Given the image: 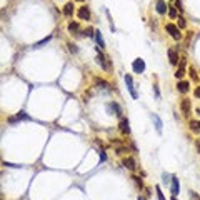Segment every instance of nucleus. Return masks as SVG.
<instances>
[{"mask_svg": "<svg viewBox=\"0 0 200 200\" xmlns=\"http://www.w3.org/2000/svg\"><path fill=\"white\" fill-rule=\"evenodd\" d=\"M165 29H167V32H168V34H170L172 37L175 38V40H180V38H182V34H180V30L177 29L174 23H167Z\"/></svg>", "mask_w": 200, "mask_h": 200, "instance_id": "nucleus-1", "label": "nucleus"}, {"mask_svg": "<svg viewBox=\"0 0 200 200\" xmlns=\"http://www.w3.org/2000/svg\"><path fill=\"white\" fill-rule=\"evenodd\" d=\"M107 112H108L110 115H117V117H120V114H122V110H120L119 103H115V102L107 103Z\"/></svg>", "mask_w": 200, "mask_h": 200, "instance_id": "nucleus-2", "label": "nucleus"}, {"mask_svg": "<svg viewBox=\"0 0 200 200\" xmlns=\"http://www.w3.org/2000/svg\"><path fill=\"white\" fill-rule=\"evenodd\" d=\"M97 62H98V65L103 68V70H108L110 68V65H108V62H107V59H105V55H103L102 52L97 48Z\"/></svg>", "mask_w": 200, "mask_h": 200, "instance_id": "nucleus-3", "label": "nucleus"}, {"mask_svg": "<svg viewBox=\"0 0 200 200\" xmlns=\"http://www.w3.org/2000/svg\"><path fill=\"white\" fill-rule=\"evenodd\" d=\"M132 68H133V72H135V73H142V72L145 70V62H144L142 59H137V60H133Z\"/></svg>", "mask_w": 200, "mask_h": 200, "instance_id": "nucleus-4", "label": "nucleus"}, {"mask_svg": "<svg viewBox=\"0 0 200 200\" xmlns=\"http://www.w3.org/2000/svg\"><path fill=\"white\" fill-rule=\"evenodd\" d=\"M125 84H127V89H128V92H130V95H132L133 98L138 97V94H137L135 89H133V82H132V77L130 75H125Z\"/></svg>", "mask_w": 200, "mask_h": 200, "instance_id": "nucleus-5", "label": "nucleus"}, {"mask_svg": "<svg viewBox=\"0 0 200 200\" xmlns=\"http://www.w3.org/2000/svg\"><path fill=\"white\" fill-rule=\"evenodd\" d=\"M77 15H78V18H82V20H89L90 18V10L87 9V7H80V9L77 10Z\"/></svg>", "mask_w": 200, "mask_h": 200, "instance_id": "nucleus-6", "label": "nucleus"}, {"mask_svg": "<svg viewBox=\"0 0 200 200\" xmlns=\"http://www.w3.org/2000/svg\"><path fill=\"white\" fill-rule=\"evenodd\" d=\"M180 108H182V112L185 115H188L190 114V100L188 98H183L182 102H180Z\"/></svg>", "mask_w": 200, "mask_h": 200, "instance_id": "nucleus-7", "label": "nucleus"}, {"mask_svg": "<svg viewBox=\"0 0 200 200\" xmlns=\"http://www.w3.org/2000/svg\"><path fill=\"white\" fill-rule=\"evenodd\" d=\"M124 167L125 168H128V170H135V160H133L132 157H127V158H124Z\"/></svg>", "mask_w": 200, "mask_h": 200, "instance_id": "nucleus-8", "label": "nucleus"}, {"mask_svg": "<svg viewBox=\"0 0 200 200\" xmlns=\"http://www.w3.org/2000/svg\"><path fill=\"white\" fill-rule=\"evenodd\" d=\"M168 57H170V64L172 65H177V62H179V55H177V52H175L174 48H170V50H168Z\"/></svg>", "mask_w": 200, "mask_h": 200, "instance_id": "nucleus-9", "label": "nucleus"}, {"mask_svg": "<svg viewBox=\"0 0 200 200\" xmlns=\"http://www.w3.org/2000/svg\"><path fill=\"white\" fill-rule=\"evenodd\" d=\"M120 130L124 133H128L130 132V127H128V120L127 119H122L120 120Z\"/></svg>", "mask_w": 200, "mask_h": 200, "instance_id": "nucleus-10", "label": "nucleus"}, {"mask_svg": "<svg viewBox=\"0 0 200 200\" xmlns=\"http://www.w3.org/2000/svg\"><path fill=\"white\" fill-rule=\"evenodd\" d=\"M157 12L160 13V15H163V13L167 12V5H165L163 0H158V2H157Z\"/></svg>", "mask_w": 200, "mask_h": 200, "instance_id": "nucleus-11", "label": "nucleus"}, {"mask_svg": "<svg viewBox=\"0 0 200 200\" xmlns=\"http://www.w3.org/2000/svg\"><path fill=\"white\" fill-rule=\"evenodd\" d=\"M152 119H153V122H155L157 132H162V120L158 119V115H157V114H153V115H152Z\"/></svg>", "mask_w": 200, "mask_h": 200, "instance_id": "nucleus-12", "label": "nucleus"}, {"mask_svg": "<svg viewBox=\"0 0 200 200\" xmlns=\"http://www.w3.org/2000/svg\"><path fill=\"white\" fill-rule=\"evenodd\" d=\"M177 89H179V92H182V94L188 92V82H179V85H177Z\"/></svg>", "mask_w": 200, "mask_h": 200, "instance_id": "nucleus-13", "label": "nucleus"}, {"mask_svg": "<svg viewBox=\"0 0 200 200\" xmlns=\"http://www.w3.org/2000/svg\"><path fill=\"white\" fill-rule=\"evenodd\" d=\"M179 193V180L177 179H172V195H177Z\"/></svg>", "mask_w": 200, "mask_h": 200, "instance_id": "nucleus-14", "label": "nucleus"}, {"mask_svg": "<svg viewBox=\"0 0 200 200\" xmlns=\"http://www.w3.org/2000/svg\"><path fill=\"white\" fill-rule=\"evenodd\" d=\"M64 13L67 15V17H70V15L73 13V4H72V2H70V4H67L64 7Z\"/></svg>", "mask_w": 200, "mask_h": 200, "instance_id": "nucleus-15", "label": "nucleus"}, {"mask_svg": "<svg viewBox=\"0 0 200 200\" xmlns=\"http://www.w3.org/2000/svg\"><path fill=\"white\" fill-rule=\"evenodd\" d=\"M95 40H97V43L100 45V48L105 47V42H103V37H102V34H100V32H95Z\"/></svg>", "mask_w": 200, "mask_h": 200, "instance_id": "nucleus-16", "label": "nucleus"}, {"mask_svg": "<svg viewBox=\"0 0 200 200\" xmlns=\"http://www.w3.org/2000/svg\"><path fill=\"white\" fill-rule=\"evenodd\" d=\"M190 128L193 130V132L200 133V122H199V120H192V122H190Z\"/></svg>", "mask_w": 200, "mask_h": 200, "instance_id": "nucleus-17", "label": "nucleus"}, {"mask_svg": "<svg viewBox=\"0 0 200 200\" xmlns=\"http://www.w3.org/2000/svg\"><path fill=\"white\" fill-rule=\"evenodd\" d=\"M68 30H70V32H77V30H78V23H77V22H70V23H68Z\"/></svg>", "mask_w": 200, "mask_h": 200, "instance_id": "nucleus-18", "label": "nucleus"}, {"mask_svg": "<svg viewBox=\"0 0 200 200\" xmlns=\"http://www.w3.org/2000/svg\"><path fill=\"white\" fill-rule=\"evenodd\" d=\"M95 82H97V85H100L102 89H108V84H107L105 80H100V78H97Z\"/></svg>", "mask_w": 200, "mask_h": 200, "instance_id": "nucleus-19", "label": "nucleus"}, {"mask_svg": "<svg viewBox=\"0 0 200 200\" xmlns=\"http://www.w3.org/2000/svg\"><path fill=\"white\" fill-rule=\"evenodd\" d=\"M17 119H18V120H20V119H22V120H30V117L25 114V112H20V114H17Z\"/></svg>", "mask_w": 200, "mask_h": 200, "instance_id": "nucleus-20", "label": "nucleus"}, {"mask_svg": "<svg viewBox=\"0 0 200 200\" xmlns=\"http://www.w3.org/2000/svg\"><path fill=\"white\" fill-rule=\"evenodd\" d=\"M190 193V200H200V195L197 193V192H193V190H190L188 192Z\"/></svg>", "mask_w": 200, "mask_h": 200, "instance_id": "nucleus-21", "label": "nucleus"}, {"mask_svg": "<svg viewBox=\"0 0 200 200\" xmlns=\"http://www.w3.org/2000/svg\"><path fill=\"white\" fill-rule=\"evenodd\" d=\"M183 75H185V70H183V67H180L179 70H177V73H175V77H177V78H182Z\"/></svg>", "mask_w": 200, "mask_h": 200, "instance_id": "nucleus-22", "label": "nucleus"}, {"mask_svg": "<svg viewBox=\"0 0 200 200\" xmlns=\"http://www.w3.org/2000/svg\"><path fill=\"white\" fill-rule=\"evenodd\" d=\"M84 35H87V37H95V32H94V29H90V27H89V29L85 30V34H84Z\"/></svg>", "mask_w": 200, "mask_h": 200, "instance_id": "nucleus-23", "label": "nucleus"}, {"mask_svg": "<svg viewBox=\"0 0 200 200\" xmlns=\"http://www.w3.org/2000/svg\"><path fill=\"white\" fill-rule=\"evenodd\" d=\"M155 190H157V197H158V200H165V197H163V193H162V190H160V187H155Z\"/></svg>", "mask_w": 200, "mask_h": 200, "instance_id": "nucleus-24", "label": "nucleus"}, {"mask_svg": "<svg viewBox=\"0 0 200 200\" xmlns=\"http://www.w3.org/2000/svg\"><path fill=\"white\" fill-rule=\"evenodd\" d=\"M68 48H70V52H72V53H77V52H78V48H77L73 43H68Z\"/></svg>", "mask_w": 200, "mask_h": 200, "instance_id": "nucleus-25", "label": "nucleus"}, {"mask_svg": "<svg viewBox=\"0 0 200 200\" xmlns=\"http://www.w3.org/2000/svg\"><path fill=\"white\" fill-rule=\"evenodd\" d=\"M50 38H52V37H50V35H48L47 38H43V40H40V42H38V43H35V47H38V45H42V43H47L48 40H50Z\"/></svg>", "mask_w": 200, "mask_h": 200, "instance_id": "nucleus-26", "label": "nucleus"}, {"mask_svg": "<svg viewBox=\"0 0 200 200\" xmlns=\"http://www.w3.org/2000/svg\"><path fill=\"white\" fill-rule=\"evenodd\" d=\"M133 180H135V183H137V187H144V183H142V180L140 179H138V177H133Z\"/></svg>", "mask_w": 200, "mask_h": 200, "instance_id": "nucleus-27", "label": "nucleus"}, {"mask_svg": "<svg viewBox=\"0 0 200 200\" xmlns=\"http://www.w3.org/2000/svg\"><path fill=\"white\" fill-rule=\"evenodd\" d=\"M168 15H170L172 18H175V17H177V10H175V9H170V10H168Z\"/></svg>", "mask_w": 200, "mask_h": 200, "instance_id": "nucleus-28", "label": "nucleus"}, {"mask_svg": "<svg viewBox=\"0 0 200 200\" xmlns=\"http://www.w3.org/2000/svg\"><path fill=\"white\" fill-rule=\"evenodd\" d=\"M179 27H180V29H183V27H185V20H183L182 17L179 18Z\"/></svg>", "mask_w": 200, "mask_h": 200, "instance_id": "nucleus-29", "label": "nucleus"}, {"mask_svg": "<svg viewBox=\"0 0 200 200\" xmlns=\"http://www.w3.org/2000/svg\"><path fill=\"white\" fill-rule=\"evenodd\" d=\"M175 9H180V10H182V2H180V0H175Z\"/></svg>", "mask_w": 200, "mask_h": 200, "instance_id": "nucleus-30", "label": "nucleus"}, {"mask_svg": "<svg viewBox=\"0 0 200 200\" xmlns=\"http://www.w3.org/2000/svg\"><path fill=\"white\" fill-rule=\"evenodd\" d=\"M105 152H103V150H100V160H102V162H105Z\"/></svg>", "mask_w": 200, "mask_h": 200, "instance_id": "nucleus-31", "label": "nucleus"}, {"mask_svg": "<svg viewBox=\"0 0 200 200\" xmlns=\"http://www.w3.org/2000/svg\"><path fill=\"white\" fill-rule=\"evenodd\" d=\"M190 77L192 78H197V72L193 70V68H190Z\"/></svg>", "mask_w": 200, "mask_h": 200, "instance_id": "nucleus-32", "label": "nucleus"}, {"mask_svg": "<svg viewBox=\"0 0 200 200\" xmlns=\"http://www.w3.org/2000/svg\"><path fill=\"white\" fill-rule=\"evenodd\" d=\"M195 147H197V152L200 153V140H195Z\"/></svg>", "mask_w": 200, "mask_h": 200, "instance_id": "nucleus-33", "label": "nucleus"}, {"mask_svg": "<svg viewBox=\"0 0 200 200\" xmlns=\"http://www.w3.org/2000/svg\"><path fill=\"white\" fill-rule=\"evenodd\" d=\"M195 97L200 98V87H197V89H195Z\"/></svg>", "mask_w": 200, "mask_h": 200, "instance_id": "nucleus-34", "label": "nucleus"}, {"mask_svg": "<svg viewBox=\"0 0 200 200\" xmlns=\"http://www.w3.org/2000/svg\"><path fill=\"white\" fill-rule=\"evenodd\" d=\"M138 200H145V199H144V197H138Z\"/></svg>", "mask_w": 200, "mask_h": 200, "instance_id": "nucleus-35", "label": "nucleus"}, {"mask_svg": "<svg viewBox=\"0 0 200 200\" xmlns=\"http://www.w3.org/2000/svg\"><path fill=\"white\" fill-rule=\"evenodd\" d=\"M197 112H199V114H200V107H199V108H197Z\"/></svg>", "mask_w": 200, "mask_h": 200, "instance_id": "nucleus-36", "label": "nucleus"}, {"mask_svg": "<svg viewBox=\"0 0 200 200\" xmlns=\"http://www.w3.org/2000/svg\"><path fill=\"white\" fill-rule=\"evenodd\" d=\"M172 200H177V199H175V197H172Z\"/></svg>", "mask_w": 200, "mask_h": 200, "instance_id": "nucleus-37", "label": "nucleus"}, {"mask_svg": "<svg viewBox=\"0 0 200 200\" xmlns=\"http://www.w3.org/2000/svg\"><path fill=\"white\" fill-rule=\"evenodd\" d=\"M78 2H84V0H78Z\"/></svg>", "mask_w": 200, "mask_h": 200, "instance_id": "nucleus-38", "label": "nucleus"}]
</instances>
